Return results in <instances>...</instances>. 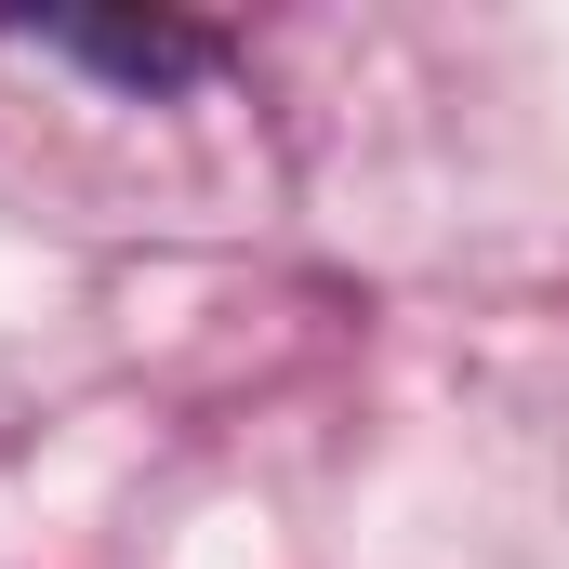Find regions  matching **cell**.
I'll list each match as a JSON object with an SVG mask.
<instances>
[{
  "label": "cell",
  "instance_id": "6da1fadb",
  "mask_svg": "<svg viewBox=\"0 0 569 569\" xmlns=\"http://www.w3.org/2000/svg\"><path fill=\"white\" fill-rule=\"evenodd\" d=\"M40 40L80 53V67H107V80H133V93L212 80V27H172V13H40Z\"/></svg>",
  "mask_w": 569,
  "mask_h": 569
}]
</instances>
